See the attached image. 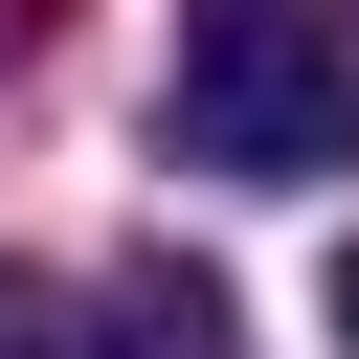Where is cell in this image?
Instances as JSON below:
<instances>
[{
    "label": "cell",
    "mask_w": 359,
    "mask_h": 359,
    "mask_svg": "<svg viewBox=\"0 0 359 359\" xmlns=\"http://www.w3.org/2000/svg\"><path fill=\"white\" fill-rule=\"evenodd\" d=\"M157 135H180L202 180H314V157H359V22H337V0H180Z\"/></svg>",
    "instance_id": "1"
},
{
    "label": "cell",
    "mask_w": 359,
    "mask_h": 359,
    "mask_svg": "<svg viewBox=\"0 0 359 359\" xmlns=\"http://www.w3.org/2000/svg\"><path fill=\"white\" fill-rule=\"evenodd\" d=\"M0 359H157V314H135V292L90 314L67 269H0Z\"/></svg>",
    "instance_id": "2"
},
{
    "label": "cell",
    "mask_w": 359,
    "mask_h": 359,
    "mask_svg": "<svg viewBox=\"0 0 359 359\" xmlns=\"http://www.w3.org/2000/svg\"><path fill=\"white\" fill-rule=\"evenodd\" d=\"M337 359H359V247H337Z\"/></svg>",
    "instance_id": "3"
}]
</instances>
